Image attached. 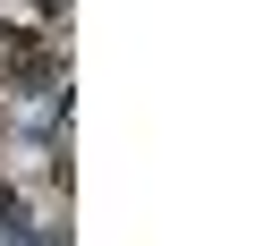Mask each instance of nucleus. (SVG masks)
<instances>
[{
  "instance_id": "nucleus-1",
  "label": "nucleus",
  "mask_w": 255,
  "mask_h": 246,
  "mask_svg": "<svg viewBox=\"0 0 255 246\" xmlns=\"http://www.w3.org/2000/svg\"><path fill=\"white\" fill-rule=\"evenodd\" d=\"M0 51H9V85H17V93H43V85L60 77L51 43H34V34H0Z\"/></svg>"
}]
</instances>
